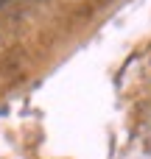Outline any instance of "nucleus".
Here are the masks:
<instances>
[{"label": "nucleus", "instance_id": "f257e3e1", "mask_svg": "<svg viewBox=\"0 0 151 159\" xmlns=\"http://www.w3.org/2000/svg\"><path fill=\"white\" fill-rule=\"evenodd\" d=\"M3 3H6V0H0V6H3Z\"/></svg>", "mask_w": 151, "mask_h": 159}]
</instances>
